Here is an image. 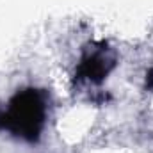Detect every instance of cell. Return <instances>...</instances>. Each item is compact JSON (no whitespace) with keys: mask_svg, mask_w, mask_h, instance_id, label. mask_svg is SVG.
<instances>
[{"mask_svg":"<svg viewBox=\"0 0 153 153\" xmlns=\"http://www.w3.org/2000/svg\"><path fill=\"white\" fill-rule=\"evenodd\" d=\"M46 123V94L41 89L27 87L18 91L5 111H0V130L11 132L14 137L30 144L41 139Z\"/></svg>","mask_w":153,"mask_h":153,"instance_id":"6da1fadb","label":"cell"},{"mask_svg":"<svg viewBox=\"0 0 153 153\" xmlns=\"http://www.w3.org/2000/svg\"><path fill=\"white\" fill-rule=\"evenodd\" d=\"M116 59L112 55H109V50L105 48V45L102 43L100 48H93V50H85L78 66L75 70V80L82 82L87 80L91 84H102L107 75L114 70Z\"/></svg>","mask_w":153,"mask_h":153,"instance_id":"7a4b0ae2","label":"cell"},{"mask_svg":"<svg viewBox=\"0 0 153 153\" xmlns=\"http://www.w3.org/2000/svg\"><path fill=\"white\" fill-rule=\"evenodd\" d=\"M144 89L146 91H153V66L146 71V78H144Z\"/></svg>","mask_w":153,"mask_h":153,"instance_id":"3957f363","label":"cell"}]
</instances>
